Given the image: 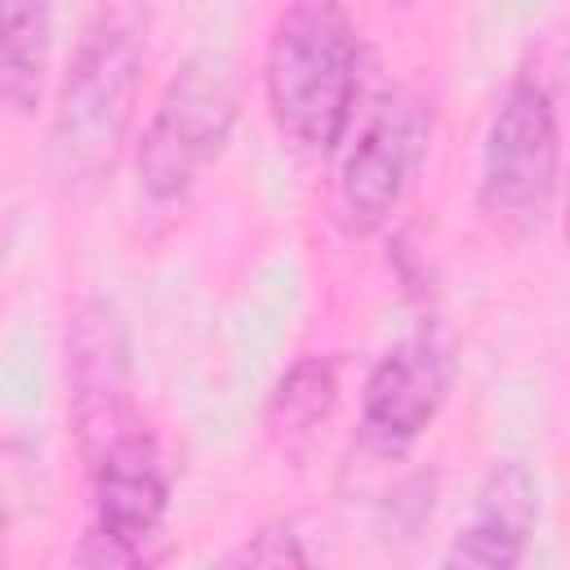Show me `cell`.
I'll return each instance as SVG.
<instances>
[{
  "mask_svg": "<svg viewBox=\"0 0 570 570\" xmlns=\"http://www.w3.org/2000/svg\"><path fill=\"white\" fill-rule=\"evenodd\" d=\"M142 67H147V9L138 4L94 9L67 58L45 138L49 178L67 200H94L111 183L129 147Z\"/></svg>",
  "mask_w": 570,
  "mask_h": 570,
  "instance_id": "6da1fadb",
  "label": "cell"
},
{
  "mask_svg": "<svg viewBox=\"0 0 570 570\" xmlns=\"http://www.w3.org/2000/svg\"><path fill=\"white\" fill-rule=\"evenodd\" d=\"M361 31L347 9L303 0L276 13L263 53V89L267 111L294 151H338L361 94Z\"/></svg>",
  "mask_w": 570,
  "mask_h": 570,
  "instance_id": "7a4b0ae2",
  "label": "cell"
},
{
  "mask_svg": "<svg viewBox=\"0 0 570 570\" xmlns=\"http://www.w3.org/2000/svg\"><path fill=\"white\" fill-rule=\"evenodd\" d=\"M240 116L236 62L218 49L187 53L183 67L160 89L138 151H134V191L138 209L169 218L187 205L196 183L218 165Z\"/></svg>",
  "mask_w": 570,
  "mask_h": 570,
  "instance_id": "3957f363",
  "label": "cell"
},
{
  "mask_svg": "<svg viewBox=\"0 0 570 570\" xmlns=\"http://www.w3.org/2000/svg\"><path fill=\"white\" fill-rule=\"evenodd\" d=\"M557 187H561L557 89L539 62H521L485 125L476 200L494 227L512 236H539L557 209Z\"/></svg>",
  "mask_w": 570,
  "mask_h": 570,
  "instance_id": "277c9868",
  "label": "cell"
},
{
  "mask_svg": "<svg viewBox=\"0 0 570 570\" xmlns=\"http://www.w3.org/2000/svg\"><path fill=\"white\" fill-rule=\"evenodd\" d=\"M94 512L76 570H156L169 530V463L147 428H129L94 468Z\"/></svg>",
  "mask_w": 570,
  "mask_h": 570,
  "instance_id": "5b68a950",
  "label": "cell"
},
{
  "mask_svg": "<svg viewBox=\"0 0 570 570\" xmlns=\"http://www.w3.org/2000/svg\"><path fill=\"white\" fill-rule=\"evenodd\" d=\"M67 423L85 468H94L134 423V343L116 298L89 294L67 316L62 338Z\"/></svg>",
  "mask_w": 570,
  "mask_h": 570,
  "instance_id": "8992f818",
  "label": "cell"
},
{
  "mask_svg": "<svg viewBox=\"0 0 570 570\" xmlns=\"http://www.w3.org/2000/svg\"><path fill=\"white\" fill-rule=\"evenodd\" d=\"M454 387V352L436 330L392 343L361 383L356 441L374 459H401L441 414Z\"/></svg>",
  "mask_w": 570,
  "mask_h": 570,
  "instance_id": "52a82bcc",
  "label": "cell"
},
{
  "mask_svg": "<svg viewBox=\"0 0 570 570\" xmlns=\"http://www.w3.org/2000/svg\"><path fill=\"white\" fill-rule=\"evenodd\" d=\"M428 134L432 111L414 89H396L374 107L338 169V218L347 232L370 236L396 214L428 156Z\"/></svg>",
  "mask_w": 570,
  "mask_h": 570,
  "instance_id": "ba28073f",
  "label": "cell"
},
{
  "mask_svg": "<svg viewBox=\"0 0 570 570\" xmlns=\"http://www.w3.org/2000/svg\"><path fill=\"white\" fill-rule=\"evenodd\" d=\"M539 525V481L525 463L503 459L485 472L468 521L454 530L441 570H521Z\"/></svg>",
  "mask_w": 570,
  "mask_h": 570,
  "instance_id": "9c48e42d",
  "label": "cell"
},
{
  "mask_svg": "<svg viewBox=\"0 0 570 570\" xmlns=\"http://www.w3.org/2000/svg\"><path fill=\"white\" fill-rule=\"evenodd\" d=\"M53 53L49 4H0V102L13 116H31L45 98Z\"/></svg>",
  "mask_w": 570,
  "mask_h": 570,
  "instance_id": "30bf717a",
  "label": "cell"
},
{
  "mask_svg": "<svg viewBox=\"0 0 570 570\" xmlns=\"http://www.w3.org/2000/svg\"><path fill=\"white\" fill-rule=\"evenodd\" d=\"M338 405V361L334 356H298L267 396V436L285 450L307 441Z\"/></svg>",
  "mask_w": 570,
  "mask_h": 570,
  "instance_id": "8fae6325",
  "label": "cell"
},
{
  "mask_svg": "<svg viewBox=\"0 0 570 570\" xmlns=\"http://www.w3.org/2000/svg\"><path fill=\"white\" fill-rule=\"evenodd\" d=\"M209 570H312V557L289 521H267L227 548Z\"/></svg>",
  "mask_w": 570,
  "mask_h": 570,
  "instance_id": "7c38bea8",
  "label": "cell"
},
{
  "mask_svg": "<svg viewBox=\"0 0 570 570\" xmlns=\"http://www.w3.org/2000/svg\"><path fill=\"white\" fill-rule=\"evenodd\" d=\"M27 454L13 441H0V534L13 525V517L27 503Z\"/></svg>",
  "mask_w": 570,
  "mask_h": 570,
  "instance_id": "4fadbf2b",
  "label": "cell"
},
{
  "mask_svg": "<svg viewBox=\"0 0 570 570\" xmlns=\"http://www.w3.org/2000/svg\"><path fill=\"white\" fill-rule=\"evenodd\" d=\"M0 570H4V561H0Z\"/></svg>",
  "mask_w": 570,
  "mask_h": 570,
  "instance_id": "5bb4252c",
  "label": "cell"
}]
</instances>
